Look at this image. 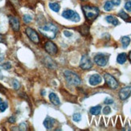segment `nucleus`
<instances>
[{
    "mask_svg": "<svg viewBox=\"0 0 131 131\" xmlns=\"http://www.w3.org/2000/svg\"><path fill=\"white\" fill-rule=\"evenodd\" d=\"M42 35L46 36L49 39H53L56 38L58 33V27L52 24H48L39 28Z\"/></svg>",
    "mask_w": 131,
    "mask_h": 131,
    "instance_id": "obj_1",
    "label": "nucleus"
},
{
    "mask_svg": "<svg viewBox=\"0 0 131 131\" xmlns=\"http://www.w3.org/2000/svg\"><path fill=\"white\" fill-rule=\"evenodd\" d=\"M82 10L84 12V15L85 16L87 20L93 21L94 20L96 17L99 15V8L94 7V6H89V5H85L82 7Z\"/></svg>",
    "mask_w": 131,
    "mask_h": 131,
    "instance_id": "obj_2",
    "label": "nucleus"
},
{
    "mask_svg": "<svg viewBox=\"0 0 131 131\" xmlns=\"http://www.w3.org/2000/svg\"><path fill=\"white\" fill-rule=\"evenodd\" d=\"M64 76L66 82L68 84L73 85V86H78V85L81 84V80L80 78V77L77 74H76L75 72H73L70 70L64 71Z\"/></svg>",
    "mask_w": 131,
    "mask_h": 131,
    "instance_id": "obj_3",
    "label": "nucleus"
},
{
    "mask_svg": "<svg viewBox=\"0 0 131 131\" xmlns=\"http://www.w3.org/2000/svg\"><path fill=\"white\" fill-rule=\"evenodd\" d=\"M62 16L66 19L71 20L75 23H78V22H80V20H81V17H80L79 14L77 12H76V11L70 10V9L64 10L63 12H62Z\"/></svg>",
    "mask_w": 131,
    "mask_h": 131,
    "instance_id": "obj_4",
    "label": "nucleus"
},
{
    "mask_svg": "<svg viewBox=\"0 0 131 131\" xmlns=\"http://www.w3.org/2000/svg\"><path fill=\"white\" fill-rule=\"evenodd\" d=\"M109 55L105 53H97L94 56V62L100 67H105L109 62Z\"/></svg>",
    "mask_w": 131,
    "mask_h": 131,
    "instance_id": "obj_5",
    "label": "nucleus"
},
{
    "mask_svg": "<svg viewBox=\"0 0 131 131\" xmlns=\"http://www.w3.org/2000/svg\"><path fill=\"white\" fill-rule=\"evenodd\" d=\"M104 79L105 81V83L107 85L112 89H116L118 88V82L117 80L113 77L112 75L109 73H105L104 75Z\"/></svg>",
    "mask_w": 131,
    "mask_h": 131,
    "instance_id": "obj_6",
    "label": "nucleus"
},
{
    "mask_svg": "<svg viewBox=\"0 0 131 131\" xmlns=\"http://www.w3.org/2000/svg\"><path fill=\"white\" fill-rule=\"evenodd\" d=\"M93 63L92 60L89 58V56L87 55L82 56L81 59V62H80V67H81L83 70H89L90 68H93Z\"/></svg>",
    "mask_w": 131,
    "mask_h": 131,
    "instance_id": "obj_7",
    "label": "nucleus"
},
{
    "mask_svg": "<svg viewBox=\"0 0 131 131\" xmlns=\"http://www.w3.org/2000/svg\"><path fill=\"white\" fill-rule=\"evenodd\" d=\"M26 34H27V37L29 38L33 43H38L39 42V37L38 33L34 29H32V28L27 27L26 29Z\"/></svg>",
    "mask_w": 131,
    "mask_h": 131,
    "instance_id": "obj_8",
    "label": "nucleus"
},
{
    "mask_svg": "<svg viewBox=\"0 0 131 131\" xmlns=\"http://www.w3.org/2000/svg\"><path fill=\"white\" fill-rule=\"evenodd\" d=\"M44 48L46 50V52L50 54V55H56L58 52V48L57 46L52 41H48L45 43L44 44Z\"/></svg>",
    "mask_w": 131,
    "mask_h": 131,
    "instance_id": "obj_9",
    "label": "nucleus"
},
{
    "mask_svg": "<svg viewBox=\"0 0 131 131\" xmlns=\"http://www.w3.org/2000/svg\"><path fill=\"white\" fill-rule=\"evenodd\" d=\"M131 95V86H126L122 88L119 92V97L122 101H125Z\"/></svg>",
    "mask_w": 131,
    "mask_h": 131,
    "instance_id": "obj_10",
    "label": "nucleus"
},
{
    "mask_svg": "<svg viewBox=\"0 0 131 131\" xmlns=\"http://www.w3.org/2000/svg\"><path fill=\"white\" fill-rule=\"evenodd\" d=\"M9 23H10V25L11 28L13 29V31H19V27H20L19 21L16 17L9 16Z\"/></svg>",
    "mask_w": 131,
    "mask_h": 131,
    "instance_id": "obj_11",
    "label": "nucleus"
},
{
    "mask_svg": "<svg viewBox=\"0 0 131 131\" xmlns=\"http://www.w3.org/2000/svg\"><path fill=\"white\" fill-rule=\"evenodd\" d=\"M101 81H102V78L99 74H93V75H92L89 77V82L92 86H96V85L101 84Z\"/></svg>",
    "mask_w": 131,
    "mask_h": 131,
    "instance_id": "obj_12",
    "label": "nucleus"
},
{
    "mask_svg": "<svg viewBox=\"0 0 131 131\" xmlns=\"http://www.w3.org/2000/svg\"><path fill=\"white\" fill-rule=\"evenodd\" d=\"M55 119L51 117H47L45 118V120L43 121V126L47 129H51L52 128H53L54 125H55Z\"/></svg>",
    "mask_w": 131,
    "mask_h": 131,
    "instance_id": "obj_13",
    "label": "nucleus"
},
{
    "mask_svg": "<svg viewBox=\"0 0 131 131\" xmlns=\"http://www.w3.org/2000/svg\"><path fill=\"white\" fill-rule=\"evenodd\" d=\"M48 97H49L50 101L52 102V103L54 105H60V101L59 96L56 95L55 93H50Z\"/></svg>",
    "mask_w": 131,
    "mask_h": 131,
    "instance_id": "obj_14",
    "label": "nucleus"
},
{
    "mask_svg": "<svg viewBox=\"0 0 131 131\" xmlns=\"http://www.w3.org/2000/svg\"><path fill=\"white\" fill-rule=\"evenodd\" d=\"M105 20L109 23V24H113V26H117L120 24V22L118 21V19L116 18V17L113 16V15H107L105 17Z\"/></svg>",
    "mask_w": 131,
    "mask_h": 131,
    "instance_id": "obj_15",
    "label": "nucleus"
},
{
    "mask_svg": "<svg viewBox=\"0 0 131 131\" xmlns=\"http://www.w3.org/2000/svg\"><path fill=\"white\" fill-rule=\"evenodd\" d=\"M127 60V55L126 53H120L117 57V62L120 64H123L126 63V61Z\"/></svg>",
    "mask_w": 131,
    "mask_h": 131,
    "instance_id": "obj_16",
    "label": "nucleus"
},
{
    "mask_svg": "<svg viewBox=\"0 0 131 131\" xmlns=\"http://www.w3.org/2000/svg\"><path fill=\"white\" fill-rule=\"evenodd\" d=\"M101 105H96L92 107L91 109L89 110V112L92 115H95V116H97L101 113Z\"/></svg>",
    "mask_w": 131,
    "mask_h": 131,
    "instance_id": "obj_17",
    "label": "nucleus"
},
{
    "mask_svg": "<svg viewBox=\"0 0 131 131\" xmlns=\"http://www.w3.org/2000/svg\"><path fill=\"white\" fill-rule=\"evenodd\" d=\"M118 16L120 17V18H122L123 20H125L126 22H131V18L129 17V15L126 13L125 12V11L123 10H120L118 13Z\"/></svg>",
    "mask_w": 131,
    "mask_h": 131,
    "instance_id": "obj_18",
    "label": "nucleus"
},
{
    "mask_svg": "<svg viewBox=\"0 0 131 131\" xmlns=\"http://www.w3.org/2000/svg\"><path fill=\"white\" fill-rule=\"evenodd\" d=\"M78 30H79L80 33L82 34L83 36H86V35H88V34H89V27L86 24H84V25L78 28Z\"/></svg>",
    "mask_w": 131,
    "mask_h": 131,
    "instance_id": "obj_19",
    "label": "nucleus"
},
{
    "mask_svg": "<svg viewBox=\"0 0 131 131\" xmlns=\"http://www.w3.org/2000/svg\"><path fill=\"white\" fill-rule=\"evenodd\" d=\"M121 42L122 43V47L124 48H126L130 43V38L129 36H122L121 39Z\"/></svg>",
    "mask_w": 131,
    "mask_h": 131,
    "instance_id": "obj_20",
    "label": "nucleus"
},
{
    "mask_svg": "<svg viewBox=\"0 0 131 131\" xmlns=\"http://www.w3.org/2000/svg\"><path fill=\"white\" fill-rule=\"evenodd\" d=\"M49 7L52 9L54 12H59L60 10V6L57 3H50Z\"/></svg>",
    "mask_w": 131,
    "mask_h": 131,
    "instance_id": "obj_21",
    "label": "nucleus"
},
{
    "mask_svg": "<svg viewBox=\"0 0 131 131\" xmlns=\"http://www.w3.org/2000/svg\"><path fill=\"white\" fill-rule=\"evenodd\" d=\"M113 5L111 3V1H107V2H105V3L104 5V9H105V10H106V11H110V10H113Z\"/></svg>",
    "mask_w": 131,
    "mask_h": 131,
    "instance_id": "obj_22",
    "label": "nucleus"
},
{
    "mask_svg": "<svg viewBox=\"0 0 131 131\" xmlns=\"http://www.w3.org/2000/svg\"><path fill=\"white\" fill-rule=\"evenodd\" d=\"M23 20H24L25 24H29L32 21V17L30 15H24L23 16Z\"/></svg>",
    "mask_w": 131,
    "mask_h": 131,
    "instance_id": "obj_23",
    "label": "nucleus"
},
{
    "mask_svg": "<svg viewBox=\"0 0 131 131\" xmlns=\"http://www.w3.org/2000/svg\"><path fill=\"white\" fill-rule=\"evenodd\" d=\"M72 119L74 122H79L81 120V114L79 113H74L73 116H72Z\"/></svg>",
    "mask_w": 131,
    "mask_h": 131,
    "instance_id": "obj_24",
    "label": "nucleus"
},
{
    "mask_svg": "<svg viewBox=\"0 0 131 131\" xmlns=\"http://www.w3.org/2000/svg\"><path fill=\"white\" fill-rule=\"evenodd\" d=\"M11 85L13 86V88L15 89H19V87H20V84H19V82L17 81V80H15V79H13L12 80V81H11Z\"/></svg>",
    "mask_w": 131,
    "mask_h": 131,
    "instance_id": "obj_25",
    "label": "nucleus"
},
{
    "mask_svg": "<svg viewBox=\"0 0 131 131\" xmlns=\"http://www.w3.org/2000/svg\"><path fill=\"white\" fill-rule=\"evenodd\" d=\"M7 107H8L7 102H6V101L1 102V103H0V111H1V112H4L7 109Z\"/></svg>",
    "mask_w": 131,
    "mask_h": 131,
    "instance_id": "obj_26",
    "label": "nucleus"
},
{
    "mask_svg": "<svg viewBox=\"0 0 131 131\" xmlns=\"http://www.w3.org/2000/svg\"><path fill=\"white\" fill-rule=\"evenodd\" d=\"M125 9L127 11L131 12V0H128V1L126 2V3H125Z\"/></svg>",
    "mask_w": 131,
    "mask_h": 131,
    "instance_id": "obj_27",
    "label": "nucleus"
},
{
    "mask_svg": "<svg viewBox=\"0 0 131 131\" xmlns=\"http://www.w3.org/2000/svg\"><path fill=\"white\" fill-rule=\"evenodd\" d=\"M111 113V108L110 106H105L103 109V113L105 115H108Z\"/></svg>",
    "mask_w": 131,
    "mask_h": 131,
    "instance_id": "obj_28",
    "label": "nucleus"
},
{
    "mask_svg": "<svg viewBox=\"0 0 131 131\" xmlns=\"http://www.w3.org/2000/svg\"><path fill=\"white\" fill-rule=\"evenodd\" d=\"M27 125L25 122H22L19 125V130H27Z\"/></svg>",
    "mask_w": 131,
    "mask_h": 131,
    "instance_id": "obj_29",
    "label": "nucleus"
},
{
    "mask_svg": "<svg viewBox=\"0 0 131 131\" xmlns=\"http://www.w3.org/2000/svg\"><path fill=\"white\" fill-rule=\"evenodd\" d=\"M105 104H106V105H111V104H113V99H111V98H109V97H107L105 100V102H104Z\"/></svg>",
    "mask_w": 131,
    "mask_h": 131,
    "instance_id": "obj_30",
    "label": "nucleus"
},
{
    "mask_svg": "<svg viewBox=\"0 0 131 131\" xmlns=\"http://www.w3.org/2000/svg\"><path fill=\"white\" fill-rule=\"evenodd\" d=\"M111 3L113 6H119L121 4V0H111Z\"/></svg>",
    "mask_w": 131,
    "mask_h": 131,
    "instance_id": "obj_31",
    "label": "nucleus"
},
{
    "mask_svg": "<svg viewBox=\"0 0 131 131\" xmlns=\"http://www.w3.org/2000/svg\"><path fill=\"white\" fill-rule=\"evenodd\" d=\"M3 68H4V69H6V70H8V69H10V68H11V65H10V63H6V64H4L3 65Z\"/></svg>",
    "mask_w": 131,
    "mask_h": 131,
    "instance_id": "obj_32",
    "label": "nucleus"
},
{
    "mask_svg": "<svg viewBox=\"0 0 131 131\" xmlns=\"http://www.w3.org/2000/svg\"><path fill=\"white\" fill-rule=\"evenodd\" d=\"M15 121H16V118H15V116H11L10 117L8 118V122H9L10 123H15Z\"/></svg>",
    "mask_w": 131,
    "mask_h": 131,
    "instance_id": "obj_33",
    "label": "nucleus"
},
{
    "mask_svg": "<svg viewBox=\"0 0 131 131\" xmlns=\"http://www.w3.org/2000/svg\"><path fill=\"white\" fill-rule=\"evenodd\" d=\"M64 35L66 37H71L72 36V33L71 31H64Z\"/></svg>",
    "mask_w": 131,
    "mask_h": 131,
    "instance_id": "obj_34",
    "label": "nucleus"
},
{
    "mask_svg": "<svg viewBox=\"0 0 131 131\" xmlns=\"http://www.w3.org/2000/svg\"><path fill=\"white\" fill-rule=\"evenodd\" d=\"M0 92L3 93H5V92H6V89L4 87H3L1 84H0Z\"/></svg>",
    "mask_w": 131,
    "mask_h": 131,
    "instance_id": "obj_35",
    "label": "nucleus"
},
{
    "mask_svg": "<svg viewBox=\"0 0 131 131\" xmlns=\"http://www.w3.org/2000/svg\"><path fill=\"white\" fill-rule=\"evenodd\" d=\"M3 60H4V55L0 52V63H1Z\"/></svg>",
    "mask_w": 131,
    "mask_h": 131,
    "instance_id": "obj_36",
    "label": "nucleus"
},
{
    "mask_svg": "<svg viewBox=\"0 0 131 131\" xmlns=\"http://www.w3.org/2000/svg\"><path fill=\"white\" fill-rule=\"evenodd\" d=\"M3 42H4V38H3V36L0 34V43H3Z\"/></svg>",
    "mask_w": 131,
    "mask_h": 131,
    "instance_id": "obj_37",
    "label": "nucleus"
},
{
    "mask_svg": "<svg viewBox=\"0 0 131 131\" xmlns=\"http://www.w3.org/2000/svg\"><path fill=\"white\" fill-rule=\"evenodd\" d=\"M129 61L131 62V51H130L129 53Z\"/></svg>",
    "mask_w": 131,
    "mask_h": 131,
    "instance_id": "obj_38",
    "label": "nucleus"
},
{
    "mask_svg": "<svg viewBox=\"0 0 131 131\" xmlns=\"http://www.w3.org/2000/svg\"><path fill=\"white\" fill-rule=\"evenodd\" d=\"M41 93H42V95H44V94H45V91H44V90H43V91H42Z\"/></svg>",
    "mask_w": 131,
    "mask_h": 131,
    "instance_id": "obj_39",
    "label": "nucleus"
},
{
    "mask_svg": "<svg viewBox=\"0 0 131 131\" xmlns=\"http://www.w3.org/2000/svg\"><path fill=\"white\" fill-rule=\"evenodd\" d=\"M1 102H3V100H2L1 97H0V103H1Z\"/></svg>",
    "mask_w": 131,
    "mask_h": 131,
    "instance_id": "obj_40",
    "label": "nucleus"
},
{
    "mask_svg": "<svg viewBox=\"0 0 131 131\" xmlns=\"http://www.w3.org/2000/svg\"><path fill=\"white\" fill-rule=\"evenodd\" d=\"M81 1H87V0H81Z\"/></svg>",
    "mask_w": 131,
    "mask_h": 131,
    "instance_id": "obj_41",
    "label": "nucleus"
}]
</instances>
